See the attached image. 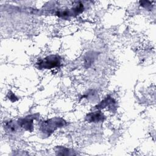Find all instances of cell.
Masks as SVG:
<instances>
[{"mask_svg":"<svg viewBox=\"0 0 156 156\" xmlns=\"http://www.w3.org/2000/svg\"><path fill=\"white\" fill-rule=\"evenodd\" d=\"M60 61L58 56L56 55H50L44 58V60L40 62L38 65H39L40 68L45 69H51L55 66H58Z\"/></svg>","mask_w":156,"mask_h":156,"instance_id":"cell-1","label":"cell"},{"mask_svg":"<svg viewBox=\"0 0 156 156\" xmlns=\"http://www.w3.org/2000/svg\"><path fill=\"white\" fill-rule=\"evenodd\" d=\"M101 117H102V115L98 114V113H93L92 116H90V118H91V121H98L101 119Z\"/></svg>","mask_w":156,"mask_h":156,"instance_id":"cell-2","label":"cell"}]
</instances>
